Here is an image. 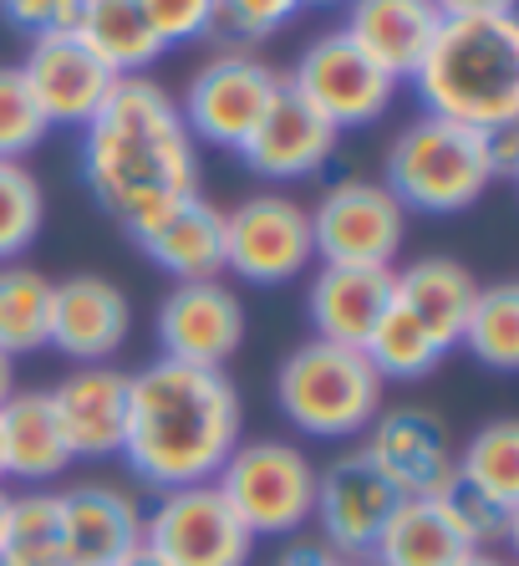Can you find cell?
Segmentation results:
<instances>
[{
  "mask_svg": "<svg viewBox=\"0 0 519 566\" xmlns=\"http://www.w3.org/2000/svg\"><path fill=\"white\" fill-rule=\"evenodd\" d=\"M0 566H66L56 490H27V495H11V501H6Z\"/></svg>",
  "mask_w": 519,
  "mask_h": 566,
  "instance_id": "27",
  "label": "cell"
},
{
  "mask_svg": "<svg viewBox=\"0 0 519 566\" xmlns=\"http://www.w3.org/2000/svg\"><path fill=\"white\" fill-rule=\"evenodd\" d=\"M458 347H468V353L494 373L519 368V286L515 281L479 286V296H474V306H468V316H464Z\"/></svg>",
  "mask_w": 519,
  "mask_h": 566,
  "instance_id": "30",
  "label": "cell"
},
{
  "mask_svg": "<svg viewBox=\"0 0 519 566\" xmlns=\"http://www.w3.org/2000/svg\"><path fill=\"white\" fill-rule=\"evenodd\" d=\"M72 36L87 41L117 77H144L148 66L169 52L153 36L148 15L138 11V0H82L77 21H72Z\"/></svg>",
  "mask_w": 519,
  "mask_h": 566,
  "instance_id": "26",
  "label": "cell"
},
{
  "mask_svg": "<svg viewBox=\"0 0 519 566\" xmlns=\"http://www.w3.org/2000/svg\"><path fill=\"white\" fill-rule=\"evenodd\" d=\"M245 343V306L224 281H179L158 306V347L173 363L224 368Z\"/></svg>",
  "mask_w": 519,
  "mask_h": 566,
  "instance_id": "15",
  "label": "cell"
},
{
  "mask_svg": "<svg viewBox=\"0 0 519 566\" xmlns=\"http://www.w3.org/2000/svg\"><path fill=\"white\" fill-rule=\"evenodd\" d=\"M6 501H11V495H6V490H0V521H6Z\"/></svg>",
  "mask_w": 519,
  "mask_h": 566,
  "instance_id": "45",
  "label": "cell"
},
{
  "mask_svg": "<svg viewBox=\"0 0 519 566\" xmlns=\"http://www.w3.org/2000/svg\"><path fill=\"white\" fill-rule=\"evenodd\" d=\"M245 409L224 368L158 357L128 373V434L123 460L153 490L209 485L240 444Z\"/></svg>",
  "mask_w": 519,
  "mask_h": 566,
  "instance_id": "2",
  "label": "cell"
},
{
  "mask_svg": "<svg viewBox=\"0 0 519 566\" xmlns=\"http://www.w3.org/2000/svg\"><path fill=\"white\" fill-rule=\"evenodd\" d=\"M306 6H347V0H306Z\"/></svg>",
  "mask_w": 519,
  "mask_h": 566,
  "instance_id": "44",
  "label": "cell"
},
{
  "mask_svg": "<svg viewBox=\"0 0 519 566\" xmlns=\"http://www.w3.org/2000/svg\"><path fill=\"white\" fill-rule=\"evenodd\" d=\"M337 138L341 133L280 82V93L265 107V118H260L255 128H250V138L240 144V158H245V169L260 174V179L296 185V179H311L316 169L331 164Z\"/></svg>",
  "mask_w": 519,
  "mask_h": 566,
  "instance_id": "16",
  "label": "cell"
},
{
  "mask_svg": "<svg viewBox=\"0 0 519 566\" xmlns=\"http://www.w3.org/2000/svg\"><path fill=\"white\" fill-rule=\"evenodd\" d=\"M133 332V306L123 286L107 276H66L52 281V327H46V347L72 357L77 368L107 363Z\"/></svg>",
  "mask_w": 519,
  "mask_h": 566,
  "instance_id": "17",
  "label": "cell"
},
{
  "mask_svg": "<svg viewBox=\"0 0 519 566\" xmlns=\"http://www.w3.org/2000/svg\"><path fill=\"white\" fill-rule=\"evenodd\" d=\"M82 185L123 230L173 199L199 195L194 138L153 77H123L103 113L82 128Z\"/></svg>",
  "mask_w": 519,
  "mask_h": 566,
  "instance_id": "1",
  "label": "cell"
},
{
  "mask_svg": "<svg viewBox=\"0 0 519 566\" xmlns=\"http://www.w3.org/2000/svg\"><path fill=\"white\" fill-rule=\"evenodd\" d=\"M413 87L428 118L464 123L474 133H499L519 123V21L515 15H474L443 21Z\"/></svg>",
  "mask_w": 519,
  "mask_h": 566,
  "instance_id": "3",
  "label": "cell"
},
{
  "mask_svg": "<svg viewBox=\"0 0 519 566\" xmlns=\"http://www.w3.org/2000/svg\"><path fill=\"white\" fill-rule=\"evenodd\" d=\"M479 296V281L454 255H423V261L392 271V302L428 332L443 353H454L464 337V316Z\"/></svg>",
  "mask_w": 519,
  "mask_h": 566,
  "instance_id": "23",
  "label": "cell"
},
{
  "mask_svg": "<svg viewBox=\"0 0 519 566\" xmlns=\"http://www.w3.org/2000/svg\"><path fill=\"white\" fill-rule=\"evenodd\" d=\"M280 72L271 62H260L250 52H220L214 62H204L189 77V93L179 103V118L189 128L194 144H209V148H230L240 154V144L250 138L265 107L275 103L280 93Z\"/></svg>",
  "mask_w": 519,
  "mask_h": 566,
  "instance_id": "10",
  "label": "cell"
},
{
  "mask_svg": "<svg viewBox=\"0 0 519 566\" xmlns=\"http://www.w3.org/2000/svg\"><path fill=\"white\" fill-rule=\"evenodd\" d=\"M113 566H169V562H163V556H158V552H148L144 541H138V546H133V552L123 556V562H113Z\"/></svg>",
  "mask_w": 519,
  "mask_h": 566,
  "instance_id": "41",
  "label": "cell"
},
{
  "mask_svg": "<svg viewBox=\"0 0 519 566\" xmlns=\"http://www.w3.org/2000/svg\"><path fill=\"white\" fill-rule=\"evenodd\" d=\"M388 306L392 271H382V265H321L311 281V296H306L316 337L341 347H362Z\"/></svg>",
  "mask_w": 519,
  "mask_h": 566,
  "instance_id": "22",
  "label": "cell"
},
{
  "mask_svg": "<svg viewBox=\"0 0 519 566\" xmlns=\"http://www.w3.org/2000/svg\"><path fill=\"white\" fill-rule=\"evenodd\" d=\"M382 388L377 368L362 347L341 343H300L275 373V403L311 439H357L367 423L382 413Z\"/></svg>",
  "mask_w": 519,
  "mask_h": 566,
  "instance_id": "4",
  "label": "cell"
},
{
  "mask_svg": "<svg viewBox=\"0 0 519 566\" xmlns=\"http://www.w3.org/2000/svg\"><path fill=\"white\" fill-rule=\"evenodd\" d=\"M214 485L250 536H296L316 515V464L306 449L286 439L234 444Z\"/></svg>",
  "mask_w": 519,
  "mask_h": 566,
  "instance_id": "6",
  "label": "cell"
},
{
  "mask_svg": "<svg viewBox=\"0 0 519 566\" xmlns=\"http://www.w3.org/2000/svg\"><path fill=\"white\" fill-rule=\"evenodd\" d=\"M362 454L388 474V485L398 495H448L454 485V439L448 423L428 409H382L367 423Z\"/></svg>",
  "mask_w": 519,
  "mask_h": 566,
  "instance_id": "14",
  "label": "cell"
},
{
  "mask_svg": "<svg viewBox=\"0 0 519 566\" xmlns=\"http://www.w3.org/2000/svg\"><path fill=\"white\" fill-rule=\"evenodd\" d=\"M454 480L499 505H519V423L494 419L454 454Z\"/></svg>",
  "mask_w": 519,
  "mask_h": 566,
  "instance_id": "28",
  "label": "cell"
},
{
  "mask_svg": "<svg viewBox=\"0 0 519 566\" xmlns=\"http://www.w3.org/2000/svg\"><path fill=\"white\" fill-rule=\"evenodd\" d=\"M72 464L46 394H11L0 403V480L52 485Z\"/></svg>",
  "mask_w": 519,
  "mask_h": 566,
  "instance_id": "24",
  "label": "cell"
},
{
  "mask_svg": "<svg viewBox=\"0 0 519 566\" xmlns=\"http://www.w3.org/2000/svg\"><path fill=\"white\" fill-rule=\"evenodd\" d=\"M138 11L148 15V27L163 46L199 41L214 31V0H138Z\"/></svg>",
  "mask_w": 519,
  "mask_h": 566,
  "instance_id": "36",
  "label": "cell"
},
{
  "mask_svg": "<svg viewBox=\"0 0 519 566\" xmlns=\"http://www.w3.org/2000/svg\"><path fill=\"white\" fill-rule=\"evenodd\" d=\"M46 133L52 123L31 97L21 66H0V158H27Z\"/></svg>",
  "mask_w": 519,
  "mask_h": 566,
  "instance_id": "33",
  "label": "cell"
},
{
  "mask_svg": "<svg viewBox=\"0 0 519 566\" xmlns=\"http://www.w3.org/2000/svg\"><path fill=\"white\" fill-rule=\"evenodd\" d=\"M275 566H357V562L337 556L331 546H321V541H300V546H290V552L280 556Z\"/></svg>",
  "mask_w": 519,
  "mask_h": 566,
  "instance_id": "40",
  "label": "cell"
},
{
  "mask_svg": "<svg viewBox=\"0 0 519 566\" xmlns=\"http://www.w3.org/2000/svg\"><path fill=\"white\" fill-rule=\"evenodd\" d=\"M392 199L403 210L423 214H458L479 205L494 185L489 164V133H474L448 118H413L388 148V179Z\"/></svg>",
  "mask_w": 519,
  "mask_h": 566,
  "instance_id": "5",
  "label": "cell"
},
{
  "mask_svg": "<svg viewBox=\"0 0 519 566\" xmlns=\"http://www.w3.org/2000/svg\"><path fill=\"white\" fill-rule=\"evenodd\" d=\"M443 15L433 0H347V36L367 52L392 82L413 77V66L438 36Z\"/></svg>",
  "mask_w": 519,
  "mask_h": 566,
  "instance_id": "21",
  "label": "cell"
},
{
  "mask_svg": "<svg viewBox=\"0 0 519 566\" xmlns=\"http://www.w3.org/2000/svg\"><path fill=\"white\" fill-rule=\"evenodd\" d=\"M21 77H27L31 97H36V107L46 113L52 128H87L103 113L107 97H113V87L123 82L72 31H52V36L31 41L27 62H21Z\"/></svg>",
  "mask_w": 519,
  "mask_h": 566,
  "instance_id": "12",
  "label": "cell"
},
{
  "mask_svg": "<svg viewBox=\"0 0 519 566\" xmlns=\"http://www.w3.org/2000/svg\"><path fill=\"white\" fill-rule=\"evenodd\" d=\"M443 505H448V515L458 521V531H464V541L474 546V552H494L499 541L515 536L519 505H499V501H489V495H479V490L458 485V480L448 485Z\"/></svg>",
  "mask_w": 519,
  "mask_h": 566,
  "instance_id": "34",
  "label": "cell"
},
{
  "mask_svg": "<svg viewBox=\"0 0 519 566\" xmlns=\"http://www.w3.org/2000/svg\"><path fill=\"white\" fill-rule=\"evenodd\" d=\"M77 6L82 0H0V15L36 41V36H52V31H72Z\"/></svg>",
  "mask_w": 519,
  "mask_h": 566,
  "instance_id": "37",
  "label": "cell"
},
{
  "mask_svg": "<svg viewBox=\"0 0 519 566\" xmlns=\"http://www.w3.org/2000/svg\"><path fill=\"white\" fill-rule=\"evenodd\" d=\"M311 240L321 265H382L392 271L407 240V210L382 179H337L311 210Z\"/></svg>",
  "mask_w": 519,
  "mask_h": 566,
  "instance_id": "9",
  "label": "cell"
},
{
  "mask_svg": "<svg viewBox=\"0 0 519 566\" xmlns=\"http://www.w3.org/2000/svg\"><path fill=\"white\" fill-rule=\"evenodd\" d=\"M464 552H474L458 531V521L448 515V505L428 501V495H403L398 511L388 515L382 536L372 541L367 562L372 566H454Z\"/></svg>",
  "mask_w": 519,
  "mask_h": 566,
  "instance_id": "25",
  "label": "cell"
},
{
  "mask_svg": "<svg viewBox=\"0 0 519 566\" xmlns=\"http://www.w3.org/2000/svg\"><path fill=\"white\" fill-rule=\"evenodd\" d=\"M443 21H474V15H515V0H433Z\"/></svg>",
  "mask_w": 519,
  "mask_h": 566,
  "instance_id": "39",
  "label": "cell"
},
{
  "mask_svg": "<svg viewBox=\"0 0 519 566\" xmlns=\"http://www.w3.org/2000/svg\"><path fill=\"white\" fill-rule=\"evenodd\" d=\"M454 566H509V562L505 556H494V552H464Z\"/></svg>",
  "mask_w": 519,
  "mask_h": 566,
  "instance_id": "43",
  "label": "cell"
},
{
  "mask_svg": "<svg viewBox=\"0 0 519 566\" xmlns=\"http://www.w3.org/2000/svg\"><path fill=\"white\" fill-rule=\"evenodd\" d=\"M316 261L311 210L290 195H250L224 210V271L250 286H286Z\"/></svg>",
  "mask_w": 519,
  "mask_h": 566,
  "instance_id": "8",
  "label": "cell"
},
{
  "mask_svg": "<svg viewBox=\"0 0 519 566\" xmlns=\"http://www.w3.org/2000/svg\"><path fill=\"white\" fill-rule=\"evenodd\" d=\"M66 566H113L144 541V505L128 490L87 480L56 495Z\"/></svg>",
  "mask_w": 519,
  "mask_h": 566,
  "instance_id": "20",
  "label": "cell"
},
{
  "mask_svg": "<svg viewBox=\"0 0 519 566\" xmlns=\"http://www.w3.org/2000/svg\"><path fill=\"white\" fill-rule=\"evenodd\" d=\"M300 11H306V0H214V31L240 41H271Z\"/></svg>",
  "mask_w": 519,
  "mask_h": 566,
  "instance_id": "35",
  "label": "cell"
},
{
  "mask_svg": "<svg viewBox=\"0 0 519 566\" xmlns=\"http://www.w3.org/2000/svg\"><path fill=\"white\" fill-rule=\"evenodd\" d=\"M46 327H52V281L31 265H0V353H41Z\"/></svg>",
  "mask_w": 519,
  "mask_h": 566,
  "instance_id": "29",
  "label": "cell"
},
{
  "mask_svg": "<svg viewBox=\"0 0 519 566\" xmlns=\"http://www.w3.org/2000/svg\"><path fill=\"white\" fill-rule=\"evenodd\" d=\"M489 164H494V185L519 174V123H515V128L489 133Z\"/></svg>",
  "mask_w": 519,
  "mask_h": 566,
  "instance_id": "38",
  "label": "cell"
},
{
  "mask_svg": "<svg viewBox=\"0 0 519 566\" xmlns=\"http://www.w3.org/2000/svg\"><path fill=\"white\" fill-rule=\"evenodd\" d=\"M362 353H367V363L377 368V378H382V382H388V378L417 382V378H428V373L443 363V347L433 343L428 332L417 327V322L398 302L382 312V322L372 327V337L362 343Z\"/></svg>",
  "mask_w": 519,
  "mask_h": 566,
  "instance_id": "31",
  "label": "cell"
},
{
  "mask_svg": "<svg viewBox=\"0 0 519 566\" xmlns=\"http://www.w3.org/2000/svg\"><path fill=\"white\" fill-rule=\"evenodd\" d=\"M144 546L169 566H245L255 536L220 495V485L158 490L153 511H144Z\"/></svg>",
  "mask_w": 519,
  "mask_h": 566,
  "instance_id": "11",
  "label": "cell"
},
{
  "mask_svg": "<svg viewBox=\"0 0 519 566\" xmlns=\"http://www.w3.org/2000/svg\"><path fill=\"white\" fill-rule=\"evenodd\" d=\"M46 398H52L56 429H62L72 460L123 454V434H128V373L123 368L113 363L72 368Z\"/></svg>",
  "mask_w": 519,
  "mask_h": 566,
  "instance_id": "18",
  "label": "cell"
},
{
  "mask_svg": "<svg viewBox=\"0 0 519 566\" xmlns=\"http://www.w3.org/2000/svg\"><path fill=\"white\" fill-rule=\"evenodd\" d=\"M46 195L21 158H0V265H11L41 235Z\"/></svg>",
  "mask_w": 519,
  "mask_h": 566,
  "instance_id": "32",
  "label": "cell"
},
{
  "mask_svg": "<svg viewBox=\"0 0 519 566\" xmlns=\"http://www.w3.org/2000/svg\"><path fill=\"white\" fill-rule=\"evenodd\" d=\"M15 394V357H6L0 353V403Z\"/></svg>",
  "mask_w": 519,
  "mask_h": 566,
  "instance_id": "42",
  "label": "cell"
},
{
  "mask_svg": "<svg viewBox=\"0 0 519 566\" xmlns=\"http://www.w3.org/2000/svg\"><path fill=\"white\" fill-rule=\"evenodd\" d=\"M128 235L173 281H220L224 276V210H214L199 195L163 205L144 224H133Z\"/></svg>",
  "mask_w": 519,
  "mask_h": 566,
  "instance_id": "19",
  "label": "cell"
},
{
  "mask_svg": "<svg viewBox=\"0 0 519 566\" xmlns=\"http://www.w3.org/2000/svg\"><path fill=\"white\" fill-rule=\"evenodd\" d=\"M286 87L311 103L337 133L347 128H367V123L388 118L392 97H398V82L382 72L367 52H357V41L347 31H321V36L296 56Z\"/></svg>",
  "mask_w": 519,
  "mask_h": 566,
  "instance_id": "7",
  "label": "cell"
},
{
  "mask_svg": "<svg viewBox=\"0 0 519 566\" xmlns=\"http://www.w3.org/2000/svg\"><path fill=\"white\" fill-rule=\"evenodd\" d=\"M398 490L388 485V474L367 460L362 449H351L326 470H316V526H321V546H331L347 562H362L372 552V541L382 536L388 515L398 511Z\"/></svg>",
  "mask_w": 519,
  "mask_h": 566,
  "instance_id": "13",
  "label": "cell"
}]
</instances>
